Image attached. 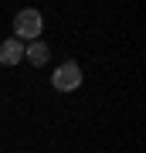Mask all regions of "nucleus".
Masks as SVG:
<instances>
[{
    "instance_id": "1",
    "label": "nucleus",
    "mask_w": 146,
    "mask_h": 153,
    "mask_svg": "<svg viewBox=\"0 0 146 153\" xmlns=\"http://www.w3.org/2000/svg\"><path fill=\"white\" fill-rule=\"evenodd\" d=\"M41 27H44V17L34 10V7H27V10H21L14 17V38L17 41H38V34H41Z\"/></svg>"
},
{
    "instance_id": "2",
    "label": "nucleus",
    "mask_w": 146,
    "mask_h": 153,
    "mask_svg": "<svg viewBox=\"0 0 146 153\" xmlns=\"http://www.w3.org/2000/svg\"><path fill=\"white\" fill-rule=\"evenodd\" d=\"M51 82H54V88H58V92H75V88L82 85V71H78L75 61H65V65L54 68Z\"/></svg>"
},
{
    "instance_id": "3",
    "label": "nucleus",
    "mask_w": 146,
    "mask_h": 153,
    "mask_svg": "<svg viewBox=\"0 0 146 153\" xmlns=\"http://www.w3.org/2000/svg\"><path fill=\"white\" fill-rule=\"evenodd\" d=\"M21 58H24V44L17 41V38H10V41L0 44V65H17Z\"/></svg>"
},
{
    "instance_id": "4",
    "label": "nucleus",
    "mask_w": 146,
    "mask_h": 153,
    "mask_svg": "<svg viewBox=\"0 0 146 153\" xmlns=\"http://www.w3.org/2000/svg\"><path fill=\"white\" fill-rule=\"evenodd\" d=\"M24 58L27 61H31V65H44V61H48L51 58V51H48V44H44V41H31V48H24Z\"/></svg>"
}]
</instances>
